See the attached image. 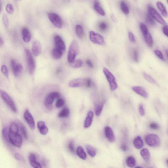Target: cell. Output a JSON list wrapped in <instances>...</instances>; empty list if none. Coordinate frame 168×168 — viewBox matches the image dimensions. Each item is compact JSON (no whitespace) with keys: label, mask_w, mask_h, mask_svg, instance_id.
Here are the masks:
<instances>
[{"label":"cell","mask_w":168,"mask_h":168,"mask_svg":"<svg viewBox=\"0 0 168 168\" xmlns=\"http://www.w3.org/2000/svg\"><path fill=\"white\" fill-rule=\"evenodd\" d=\"M79 51V46L77 41L75 40H73L70 46L67 55L68 61L69 63L75 60Z\"/></svg>","instance_id":"6da1fadb"},{"label":"cell","mask_w":168,"mask_h":168,"mask_svg":"<svg viewBox=\"0 0 168 168\" xmlns=\"http://www.w3.org/2000/svg\"><path fill=\"white\" fill-rule=\"evenodd\" d=\"M0 96L12 111L17 113V109L15 102L6 92L0 89Z\"/></svg>","instance_id":"7a4b0ae2"},{"label":"cell","mask_w":168,"mask_h":168,"mask_svg":"<svg viewBox=\"0 0 168 168\" xmlns=\"http://www.w3.org/2000/svg\"><path fill=\"white\" fill-rule=\"evenodd\" d=\"M9 137L10 143L12 145L18 148H21L23 143V139L19 133L9 132Z\"/></svg>","instance_id":"3957f363"},{"label":"cell","mask_w":168,"mask_h":168,"mask_svg":"<svg viewBox=\"0 0 168 168\" xmlns=\"http://www.w3.org/2000/svg\"><path fill=\"white\" fill-rule=\"evenodd\" d=\"M25 52L27 60L28 69L30 74H33L36 68L35 62L34 59L30 51L28 49H25Z\"/></svg>","instance_id":"277c9868"},{"label":"cell","mask_w":168,"mask_h":168,"mask_svg":"<svg viewBox=\"0 0 168 168\" xmlns=\"http://www.w3.org/2000/svg\"><path fill=\"white\" fill-rule=\"evenodd\" d=\"M145 141L146 143L151 147H157L160 144V139L158 135L155 134H149L145 137Z\"/></svg>","instance_id":"5b68a950"},{"label":"cell","mask_w":168,"mask_h":168,"mask_svg":"<svg viewBox=\"0 0 168 168\" xmlns=\"http://www.w3.org/2000/svg\"><path fill=\"white\" fill-rule=\"evenodd\" d=\"M103 71L107 80L109 82L110 90L112 91L115 90L117 89L118 85L115 81V78L113 74L105 68H104Z\"/></svg>","instance_id":"8992f818"},{"label":"cell","mask_w":168,"mask_h":168,"mask_svg":"<svg viewBox=\"0 0 168 168\" xmlns=\"http://www.w3.org/2000/svg\"><path fill=\"white\" fill-rule=\"evenodd\" d=\"M140 28L146 43L149 47H152L153 45V40L147 26L142 23L140 25Z\"/></svg>","instance_id":"52a82bcc"},{"label":"cell","mask_w":168,"mask_h":168,"mask_svg":"<svg viewBox=\"0 0 168 168\" xmlns=\"http://www.w3.org/2000/svg\"><path fill=\"white\" fill-rule=\"evenodd\" d=\"M60 96L59 93L57 92L50 93L47 96L45 101V105L46 108L50 110H52L53 108V103L54 100L58 98Z\"/></svg>","instance_id":"ba28073f"},{"label":"cell","mask_w":168,"mask_h":168,"mask_svg":"<svg viewBox=\"0 0 168 168\" xmlns=\"http://www.w3.org/2000/svg\"><path fill=\"white\" fill-rule=\"evenodd\" d=\"M90 38L93 43L101 45H104L105 44L104 37L94 31L90 32Z\"/></svg>","instance_id":"9c48e42d"},{"label":"cell","mask_w":168,"mask_h":168,"mask_svg":"<svg viewBox=\"0 0 168 168\" xmlns=\"http://www.w3.org/2000/svg\"><path fill=\"white\" fill-rule=\"evenodd\" d=\"M49 20L54 25L59 29H61L63 26V21L61 17L57 14L50 13L48 15Z\"/></svg>","instance_id":"30bf717a"},{"label":"cell","mask_w":168,"mask_h":168,"mask_svg":"<svg viewBox=\"0 0 168 168\" xmlns=\"http://www.w3.org/2000/svg\"><path fill=\"white\" fill-rule=\"evenodd\" d=\"M148 11L149 14L155 20L161 25H166V22L163 19L160 14L157 12L155 9L152 7L149 6L148 8Z\"/></svg>","instance_id":"8fae6325"},{"label":"cell","mask_w":168,"mask_h":168,"mask_svg":"<svg viewBox=\"0 0 168 168\" xmlns=\"http://www.w3.org/2000/svg\"><path fill=\"white\" fill-rule=\"evenodd\" d=\"M24 117L31 129L32 130H34L35 128V120L29 109H26L25 112Z\"/></svg>","instance_id":"7c38bea8"},{"label":"cell","mask_w":168,"mask_h":168,"mask_svg":"<svg viewBox=\"0 0 168 168\" xmlns=\"http://www.w3.org/2000/svg\"><path fill=\"white\" fill-rule=\"evenodd\" d=\"M86 79L84 78H78L73 79L69 82V86L72 88L78 87L86 85Z\"/></svg>","instance_id":"4fadbf2b"},{"label":"cell","mask_w":168,"mask_h":168,"mask_svg":"<svg viewBox=\"0 0 168 168\" xmlns=\"http://www.w3.org/2000/svg\"><path fill=\"white\" fill-rule=\"evenodd\" d=\"M106 137L111 143H113L115 141V137L113 131L109 126H106L105 128Z\"/></svg>","instance_id":"5bb4252c"},{"label":"cell","mask_w":168,"mask_h":168,"mask_svg":"<svg viewBox=\"0 0 168 168\" xmlns=\"http://www.w3.org/2000/svg\"><path fill=\"white\" fill-rule=\"evenodd\" d=\"M41 49V45L40 42L37 40L34 41L32 44V51L35 56H38L40 54Z\"/></svg>","instance_id":"9a60e30c"},{"label":"cell","mask_w":168,"mask_h":168,"mask_svg":"<svg viewBox=\"0 0 168 168\" xmlns=\"http://www.w3.org/2000/svg\"><path fill=\"white\" fill-rule=\"evenodd\" d=\"M132 90L135 93L142 97L144 98H147L148 97V93L146 90L142 87L134 86L132 87Z\"/></svg>","instance_id":"2e32d148"},{"label":"cell","mask_w":168,"mask_h":168,"mask_svg":"<svg viewBox=\"0 0 168 168\" xmlns=\"http://www.w3.org/2000/svg\"><path fill=\"white\" fill-rule=\"evenodd\" d=\"M54 40L56 47L63 51L65 50L66 46L61 37L58 35L55 36H54Z\"/></svg>","instance_id":"e0dca14e"},{"label":"cell","mask_w":168,"mask_h":168,"mask_svg":"<svg viewBox=\"0 0 168 168\" xmlns=\"http://www.w3.org/2000/svg\"><path fill=\"white\" fill-rule=\"evenodd\" d=\"M29 160L31 165L35 168H41L40 163L36 161L35 155L34 154L31 153L29 156Z\"/></svg>","instance_id":"ac0fdd59"},{"label":"cell","mask_w":168,"mask_h":168,"mask_svg":"<svg viewBox=\"0 0 168 168\" xmlns=\"http://www.w3.org/2000/svg\"><path fill=\"white\" fill-rule=\"evenodd\" d=\"M18 128V133L25 139H27L28 136L26 128L25 126L21 122L18 121L16 123Z\"/></svg>","instance_id":"d6986e66"},{"label":"cell","mask_w":168,"mask_h":168,"mask_svg":"<svg viewBox=\"0 0 168 168\" xmlns=\"http://www.w3.org/2000/svg\"><path fill=\"white\" fill-rule=\"evenodd\" d=\"M93 116H94V115L92 111H90L88 112L85 123H84V128H88L90 127L93 122Z\"/></svg>","instance_id":"ffe728a7"},{"label":"cell","mask_w":168,"mask_h":168,"mask_svg":"<svg viewBox=\"0 0 168 168\" xmlns=\"http://www.w3.org/2000/svg\"><path fill=\"white\" fill-rule=\"evenodd\" d=\"M21 33L23 41L25 43H29L31 39V34L29 30L26 27L23 28Z\"/></svg>","instance_id":"44dd1931"},{"label":"cell","mask_w":168,"mask_h":168,"mask_svg":"<svg viewBox=\"0 0 168 168\" xmlns=\"http://www.w3.org/2000/svg\"><path fill=\"white\" fill-rule=\"evenodd\" d=\"M37 127L41 134L45 135L48 132V128L46 127L45 123L43 121H39L37 124Z\"/></svg>","instance_id":"7402d4cb"},{"label":"cell","mask_w":168,"mask_h":168,"mask_svg":"<svg viewBox=\"0 0 168 168\" xmlns=\"http://www.w3.org/2000/svg\"><path fill=\"white\" fill-rule=\"evenodd\" d=\"M94 8L95 11L101 16H104L105 13L100 6V2L98 0H95L94 2Z\"/></svg>","instance_id":"603a6c76"},{"label":"cell","mask_w":168,"mask_h":168,"mask_svg":"<svg viewBox=\"0 0 168 168\" xmlns=\"http://www.w3.org/2000/svg\"><path fill=\"white\" fill-rule=\"evenodd\" d=\"M64 51L57 47L53 49L52 52V55L53 58L55 59H59L61 58L63 55Z\"/></svg>","instance_id":"cb8c5ba5"},{"label":"cell","mask_w":168,"mask_h":168,"mask_svg":"<svg viewBox=\"0 0 168 168\" xmlns=\"http://www.w3.org/2000/svg\"><path fill=\"white\" fill-rule=\"evenodd\" d=\"M133 144L135 148L137 149L142 148L144 145L143 140L140 136H138L134 139Z\"/></svg>","instance_id":"d4e9b609"},{"label":"cell","mask_w":168,"mask_h":168,"mask_svg":"<svg viewBox=\"0 0 168 168\" xmlns=\"http://www.w3.org/2000/svg\"><path fill=\"white\" fill-rule=\"evenodd\" d=\"M141 155L143 160L146 162H148L150 160V154L148 149L147 148H143L140 152Z\"/></svg>","instance_id":"484cf974"},{"label":"cell","mask_w":168,"mask_h":168,"mask_svg":"<svg viewBox=\"0 0 168 168\" xmlns=\"http://www.w3.org/2000/svg\"><path fill=\"white\" fill-rule=\"evenodd\" d=\"M156 5L158 9L161 11L162 16L166 17H167V13L164 5L160 2H157Z\"/></svg>","instance_id":"4316f807"},{"label":"cell","mask_w":168,"mask_h":168,"mask_svg":"<svg viewBox=\"0 0 168 168\" xmlns=\"http://www.w3.org/2000/svg\"><path fill=\"white\" fill-rule=\"evenodd\" d=\"M77 153L79 157L82 158V159L83 160L86 159L87 157L86 153L82 147L79 146L78 147L77 150Z\"/></svg>","instance_id":"83f0119b"},{"label":"cell","mask_w":168,"mask_h":168,"mask_svg":"<svg viewBox=\"0 0 168 168\" xmlns=\"http://www.w3.org/2000/svg\"><path fill=\"white\" fill-rule=\"evenodd\" d=\"M87 153L92 157H94L96 155V149L92 146L86 145V146Z\"/></svg>","instance_id":"f1b7e54d"},{"label":"cell","mask_w":168,"mask_h":168,"mask_svg":"<svg viewBox=\"0 0 168 168\" xmlns=\"http://www.w3.org/2000/svg\"><path fill=\"white\" fill-rule=\"evenodd\" d=\"M126 164L128 166L131 168L134 167L136 164V161L133 157L129 156L126 159Z\"/></svg>","instance_id":"f546056e"},{"label":"cell","mask_w":168,"mask_h":168,"mask_svg":"<svg viewBox=\"0 0 168 168\" xmlns=\"http://www.w3.org/2000/svg\"><path fill=\"white\" fill-rule=\"evenodd\" d=\"M83 62L82 60L80 59H78L74 60V61L71 63H70V65L71 67L74 68H78L82 67Z\"/></svg>","instance_id":"4dcf8cb0"},{"label":"cell","mask_w":168,"mask_h":168,"mask_svg":"<svg viewBox=\"0 0 168 168\" xmlns=\"http://www.w3.org/2000/svg\"><path fill=\"white\" fill-rule=\"evenodd\" d=\"M23 71L22 65L20 63L17 64L15 69L13 73L16 77H18L21 75Z\"/></svg>","instance_id":"1f68e13d"},{"label":"cell","mask_w":168,"mask_h":168,"mask_svg":"<svg viewBox=\"0 0 168 168\" xmlns=\"http://www.w3.org/2000/svg\"><path fill=\"white\" fill-rule=\"evenodd\" d=\"M120 7L123 12L125 15H128L129 13V8L127 5L123 1L120 2Z\"/></svg>","instance_id":"d6a6232c"},{"label":"cell","mask_w":168,"mask_h":168,"mask_svg":"<svg viewBox=\"0 0 168 168\" xmlns=\"http://www.w3.org/2000/svg\"><path fill=\"white\" fill-rule=\"evenodd\" d=\"M9 129L7 128H5L2 129V133L4 139L8 143H10L9 137Z\"/></svg>","instance_id":"836d02e7"},{"label":"cell","mask_w":168,"mask_h":168,"mask_svg":"<svg viewBox=\"0 0 168 168\" xmlns=\"http://www.w3.org/2000/svg\"><path fill=\"white\" fill-rule=\"evenodd\" d=\"M69 115V110L67 108L63 109L59 113L58 116L59 118H67Z\"/></svg>","instance_id":"e575fe53"},{"label":"cell","mask_w":168,"mask_h":168,"mask_svg":"<svg viewBox=\"0 0 168 168\" xmlns=\"http://www.w3.org/2000/svg\"><path fill=\"white\" fill-rule=\"evenodd\" d=\"M9 132L13 133H18V125L15 122H12L9 129Z\"/></svg>","instance_id":"d590c367"},{"label":"cell","mask_w":168,"mask_h":168,"mask_svg":"<svg viewBox=\"0 0 168 168\" xmlns=\"http://www.w3.org/2000/svg\"><path fill=\"white\" fill-rule=\"evenodd\" d=\"M143 75L146 80L149 82L153 84H155V85H156V84H157V82L155 79H154L151 76L149 75V74L145 72H143Z\"/></svg>","instance_id":"8d00e7d4"},{"label":"cell","mask_w":168,"mask_h":168,"mask_svg":"<svg viewBox=\"0 0 168 168\" xmlns=\"http://www.w3.org/2000/svg\"><path fill=\"white\" fill-rule=\"evenodd\" d=\"M104 105L102 103L97 104L95 109V113L96 116H99L100 115L103 109Z\"/></svg>","instance_id":"74e56055"},{"label":"cell","mask_w":168,"mask_h":168,"mask_svg":"<svg viewBox=\"0 0 168 168\" xmlns=\"http://www.w3.org/2000/svg\"><path fill=\"white\" fill-rule=\"evenodd\" d=\"M76 33L79 38H82L83 35V30L82 28L80 25H77L76 28Z\"/></svg>","instance_id":"f35d334b"},{"label":"cell","mask_w":168,"mask_h":168,"mask_svg":"<svg viewBox=\"0 0 168 168\" xmlns=\"http://www.w3.org/2000/svg\"><path fill=\"white\" fill-rule=\"evenodd\" d=\"M1 71L4 75L8 78H9L8 70L7 67L5 65H3L1 67Z\"/></svg>","instance_id":"ab89813d"},{"label":"cell","mask_w":168,"mask_h":168,"mask_svg":"<svg viewBox=\"0 0 168 168\" xmlns=\"http://www.w3.org/2000/svg\"><path fill=\"white\" fill-rule=\"evenodd\" d=\"M6 10L7 12L11 14L14 11V8L12 5L11 3L8 4L6 7Z\"/></svg>","instance_id":"60d3db41"},{"label":"cell","mask_w":168,"mask_h":168,"mask_svg":"<svg viewBox=\"0 0 168 168\" xmlns=\"http://www.w3.org/2000/svg\"><path fill=\"white\" fill-rule=\"evenodd\" d=\"M146 21L149 24H150L152 25H155V22L153 18L152 17L148 14L147 16Z\"/></svg>","instance_id":"b9f144b4"},{"label":"cell","mask_w":168,"mask_h":168,"mask_svg":"<svg viewBox=\"0 0 168 168\" xmlns=\"http://www.w3.org/2000/svg\"><path fill=\"white\" fill-rule=\"evenodd\" d=\"M2 20L4 25L6 28H8L9 24L8 17L6 14L5 13L2 17Z\"/></svg>","instance_id":"7bdbcfd3"},{"label":"cell","mask_w":168,"mask_h":168,"mask_svg":"<svg viewBox=\"0 0 168 168\" xmlns=\"http://www.w3.org/2000/svg\"><path fill=\"white\" fill-rule=\"evenodd\" d=\"M108 27V25L107 23L105 22H102L100 23L99 25V28L100 30L102 31H105Z\"/></svg>","instance_id":"ee69618b"},{"label":"cell","mask_w":168,"mask_h":168,"mask_svg":"<svg viewBox=\"0 0 168 168\" xmlns=\"http://www.w3.org/2000/svg\"><path fill=\"white\" fill-rule=\"evenodd\" d=\"M154 52L158 58H159L162 60L164 59V56H163L162 53L160 51L155 50L154 51Z\"/></svg>","instance_id":"f6af8a7d"},{"label":"cell","mask_w":168,"mask_h":168,"mask_svg":"<svg viewBox=\"0 0 168 168\" xmlns=\"http://www.w3.org/2000/svg\"><path fill=\"white\" fill-rule=\"evenodd\" d=\"M14 156L16 159L18 161L22 162H24L25 161L23 157L19 153H15Z\"/></svg>","instance_id":"bcb514c9"},{"label":"cell","mask_w":168,"mask_h":168,"mask_svg":"<svg viewBox=\"0 0 168 168\" xmlns=\"http://www.w3.org/2000/svg\"><path fill=\"white\" fill-rule=\"evenodd\" d=\"M64 104V100L62 99H59L57 101L55 104V106L57 108H60L63 107Z\"/></svg>","instance_id":"7dc6e473"},{"label":"cell","mask_w":168,"mask_h":168,"mask_svg":"<svg viewBox=\"0 0 168 168\" xmlns=\"http://www.w3.org/2000/svg\"><path fill=\"white\" fill-rule=\"evenodd\" d=\"M139 113L141 116L145 115V111H144L143 106L142 104H139Z\"/></svg>","instance_id":"c3c4849f"},{"label":"cell","mask_w":168,"mask_h":168,"mask_svg":"<svg viewBox=\"0 0 168 168\" xmlns=\"http://www.w3.org/2000/svg\"><path fill=\"white\" fill-rule=\"evenodd\" d=\"M133 57L134 61L138 62L139 61L138 55L137 51L136 49L134 50L133 51Z\"/></svg>","instance_id":"681fc988"},{"label":"cell","mask_w":168,"mask_h":168,"mask_svg":"<svg viewBox=\"0 0 168 168\" xmlns=\"http://www.w3.org/2000/svg\"><path fill=\"white\" fill-rule=\"evenodd\" d=\"M17 64L14 59H12L11 60L10 65L13 72L14 71Z\"/></svg>","instance_id":"f907efd6"},{"label":"cell","mask_w":168,"mask_h":168,"mask_svg":"<svg viewBox=\"0 0 168 168\" xmlns=\"http://www.w3.org/2000/svg\"><path fill=\"white\" fill-rule=\"evenodd\" d=\"M149 127L152 129L157 130L160 128V125L156 123H153L149 125Z\"/></svg>","instance_id":"816d5d0a"},{"label":"cell","mask_w":168,"mask_h":168,"mask_svg":"<svg viewBox=\"0 0 168 168\" xmlns=\"http://www.w3.org/2000/svg\"><path fill=\"white\" fill-rule=\"evenodd\" d=\"M68 148L69 150L72 153H74V143L72 141L70 142L68 144Z\"/></svg>","instance_id":"f5cc1de1"},{"label":"cell","mask_w":168,"mask_h":168,"mask_svg":"<svg viewBox=\"0 0 168 168\" xmlns=\"http://www.w3.org/2000/svg\"><path fill=\"white\" fill-rule=\"evenodd\" d=\"M129 38L130 41L132 43H134L136 41L134 36L133 34L131 32H130L128 33Z\"/></svg>","instance_id":"db71d44e"},{"label":"cell","mask_w":168,"mask_h":168,"mask_svg":"<svg viewBox=\"0 0 168 168\" xmlns=\"http://www.w3.org/2000/svg\"><path fill=\"white\" fill-rule=\"evenodd\" d=\"M163 31L164 34L167 37H168V26L165 25L163 28Z\"/></svg>","instance_id":"11a10c76"},{"label":"cell","mask_w":168,"mask_h":168,"mask_svg":"<svg viewBox=\"0 0 168 168\" xmlns=\"http://www.w3.org/2000/svg\"><path fill=\"white\" fill-rule=\"evenodd\" d=\"M91 80L90 78L86 79V85L87 87L90 88L91 86Z\"/></svg>","instance_id":"9f6ffc18"},{"label":"cell","mask_w":168,"mask_h":168,"mask_svg":"<svg viewBox=\"0 0 168 168\" xmlns=\"http://www.w3.org/2000/svg\"><path fill=\"white\" fill-rule=\"evenodd\" d=\"M121 149L124 151H126L128 150V146L126 144H122L120 147Z\"/></svg>","instance_id":"6f0895ef"},{"label":"cell","mask_w":168,"mask_h":168,"mask_svg":"<svg viewBox=\"0 0 168 168\" xmlns=\"http://www.w3.org/2000/svg\"><path fill=\"white\" fill-rule=\"evenodd\" d=\"M86 63L90 67L92 68L93 67V65L90 59H87L86 61Z\"/></svg>","instance_id":"680465c9"},{"label":"cell","mask_w":168,"mask_h":168,"mask_svg":"<svg viewBox=\"0 0 168 168\" xmlns=\"http://www.w3.org/2000/svg\"><path fill=\"white\" fill-rule=\"evenodd\" d=\"M4 44V41L3 39L0 37V46L3 45Z\"/></svg>","instance_id":"91938a15"},{"label":"cell","mask_w":168,"mask_h":168,"mask_svg":"<svg viewBox=\"0 0 168 168\" xmlns=\"http://www.w3.org/2000/svg\"><path fill=\"white\" fill-rule=\"evenodd\" d=\"M2 10V6L1 3V2H0V13L1 12Z\"/></svg>","instance_id":"94428289"},{"label":"cell","mask_w":168,"mask_h":168,"mask_svg":"<svg viewBox=\"0 0 168 168\" xmlns=\"http://www.w3.org/2000/svg\"><path fill=\"white\" fill-rule=\"evenodd\" d=\"M166 55L167 56V55H168V51L167 50H166Z\"/></svg>","instance_id":"6125c7cd"}]
</instances>
